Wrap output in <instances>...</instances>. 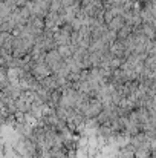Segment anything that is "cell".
<instances>
[{"mask_svg": "<svg viewBox=\"0 0 156 158\" xmlns=\"http://www.w3.org/2000/svg\"><path fill=\"white\" fill-rule=\"evenodd\" d=\"M126 25V19L122 17V15H116V17H113L109 23H107V28L110 29V31H115V32H118L122 26Z\"/></svg>", "mask_w": 156, "mask_h": 158, "instance_id": "cell-1", "label": "cell"}, {"mask_svg": "<svg viewBox=\"0 0 156 158\" xmlns=\"http://www.w3.org/2000/svg\"><path fill=\"white\" fill-rule=\"evenodd\" d=\"M133 31H135V28L126 23V25H124V26L116 32V40H122V42H124V40H127V39L133 34Z\"/></svg>", "mask_w": 156, "mask_h": 158, "instance_id": "cell-2", "label": "cell"}]
</instances>
